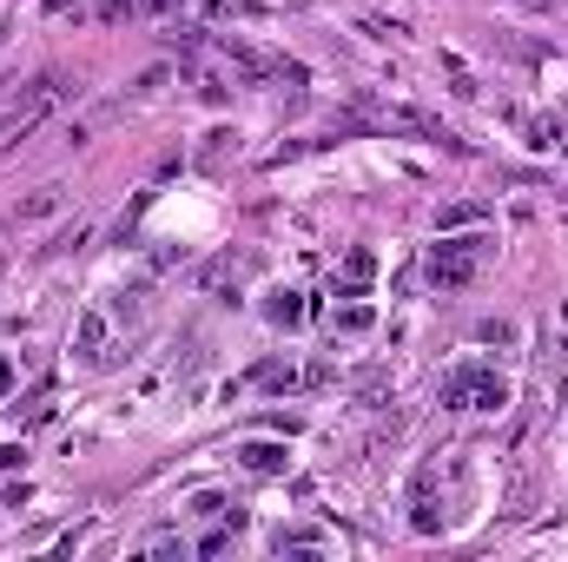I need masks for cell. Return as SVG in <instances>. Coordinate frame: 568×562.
Masks as SVG:
<instances>
[{"label":"cell","instance_id":"1","mask_svg":"<svg viewBox=\"0 0 568 562\" xmlns=\"http://www.w3.org/2000/svg\"><path fill=\"white\" fill-rule=\"evenodd\" d=\"M490 259V232H469V238H437L430 246V285H443V291H463L469 278H476V265Z\"/></svg>","mask_w":568,"mask_h":562},{"label":"cell","instance_id":"2","mask_svg":"<svg viewBox=\"0 0 568 562\" xmlns=\"http://www.w3.org/2000/svg\"><path fill=\"white\" fill-rule=\"evenodd\" d=\"M503 404H509V377L482 371V364H463L443 377V411H490L496 417Z\"/></svg>","mask_w":568,"mask_h":562},{"label":"cell","instance_id":"3","mask_svg":"<svg viewBox=\"0 0 568 562\" xmlns=\"http://www.w3.org/2000/svg\"><path fill=\"white\" fill-rule=\"evenodd\" d=\"M370 278H377V252H370V246H357V252L338 265L331 291H338V298H364V291H370Z\"/></svg>","mask_w":568,"mask_h":562},{"label":"cell","instance_id":"4","mask_svg":"<svg viewBox=\"0 0 568 562\" xmlns=\"http://www.w3.org/2000/svg\"><path fill=\"white\" fill-rule=\"evenodd\" d=\"M238 463H245L252 476H278V470H291V450L272 444V437H252V444H238Z\"/></svg>","mask_w":568,"mask_h":562},{"label":"cell","instance_id":"5","mask_svg":"<svg viewBox=\"0 0 568 562\" xmlns=\"http://www.w3.org/2000/svg\"><path fill=\"white\" fill-rule=\"evenodd\" d=\"M265 325L272 332H298L304 325V291H272L265 298Z\"/></svg>","mask_w":568,"mask_h":562},{"label":"cell","instance_id":"6","mask_svg":"<svg viewBox=\"0 0 568 562\" xmlns=\"http://www.w3.org/2000/svg\"><path fill=\"white\" fill-rule=\"evenodd\" d=\"M186 510H192V516H205V523H245V510H238V503H231L225 490H199V497H192Z\"/></svg>","mask_w":568,"mask_h":562},{"label":"cell","instance_id":"7","mask_svg":"<svg viewBox=\"0 0 568 562\" xmlns=\"http://www.w3.org/2000/svg\"><path fill=\"white\" fill-rule=\"evenodd\" d=\"M73 351H79V358H100V351H106V317H100V311H79Z\"/></svg>","mask_w":568,"mask_h":562},{"label":"cell","instance_id":"8","mask_svg":"<svg viewBox=\"0 0 568 562\" xmlns=\"http://www.w3.org/2000/svg\"><path fill=\"white\" fill-rule=\"evenodd\" d=\"M370 325H377L370 304H344V311H338V332H370Z\"/></svg>","mask_w":568,"mask_h":562},{"label":"cell","instance_id":"9","mask_svg":"<svg viewBox=\"0 0 568 562\" xmlns=\"http://www.w3.org/2000/svg\"><path fill=\"white\" fill-rule=\"evenodd\" d=\"M231 536H238V523H225V529L199 536V542H192V555H225V549H231Z\"/></svg>","mask_w":568,"mask_h":562},{"label":"cell","instance_id":"10","mask_svg":"<svg viewBox=\"0 0 568 562\" xmlns=\"http://www.w3.org/2000/svg\"><path fill=\"white\" fill-rule=\"evenodd\" d=\"M146 555H179V562H186V555H192V542H186V536H152V542H146Z\"/></svg>","mask_w":568,"mask_h":562},{"label":"cell","instance_id":"11","mask_svg":"<svg viewBox=\"0 0 568 562\" xmlns=\"http://www.w3.org/2000/svg\"><path fill=\"white\" fill-rule=\"evenodd\" d=\"M27 463V444H0V470H21Z\"/></svg>","mask_w":568,"mask_h":562},{"label":"cell","instance_id":"12","mask_svg":"<svg viewBox=\"0 0 568 562\" xmlns=\"http://www.w3.org/2000/svg\"><path fill=\"white\" fill-rule=\"evenodd\" d=\"M14 390V358H0V397Z\"/></svg>","mask_w":568,"mask_h":562},{"label":"cell","instance_id":"13","mask_svg":"<svg viewBox=\"0 0 568 562\" xmlns=\"http://www.w3.org/2000/svg\"><path fill=\"white\" fill-rule=\"evenodd\" d=\"M126 14V0H100V21H119Z\"/></svg>","mask_w":568,"mask_h":562}]
</instances>
